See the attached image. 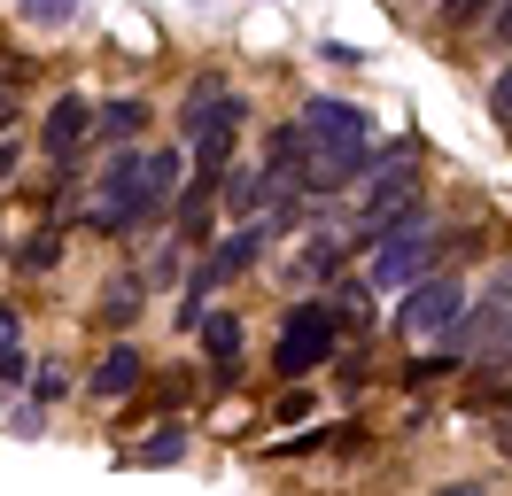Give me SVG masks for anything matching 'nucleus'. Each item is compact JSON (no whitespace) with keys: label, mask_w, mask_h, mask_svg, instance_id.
<instances>
[{"label":"nucleus","mask_w":512,"mask_h":496,"mask_svg":"<svg viewBox=\"0 0 512 496\" xmlns=\"http://www.w3.org/2000/svg\"><path fill=\"white\" fill-rule=\"evenodd\" d=\"M427 256H435V241H427V217L396 225V233L373 248V287H412V279L427 272Z\"/></svg>","instance_id":"0eeeda50"},{"label":"nucleus","mask_w":512,"mask_h":496,"mask_svg":"<svg viewBox=\"0 0 512 496\" xmlns=\"http://www.w3.org/2000/svg\"><path fill=\"white\" fill-rule=\"evenodd\" d=\"M481 8H505V0H443V16H450V24H474Z\"/></svg>","instance_id":"f3484780"},{"label":"nucleus","mask_w":512,"mask_h":496,"mask_svg":"<svg viewBox=\"0 0 512 496\" xmlns=\"http://www.w3.org/2000/svg\"><path fill=\"white\" fill-rule=\"evenodd\" d=\"M241 124H249V101H241V93H225L218 78H202V86L187 93V140H194V171H210V179H218V163L233 155Z\"/></svg>","instance_id":"7ed1b4c3"},{"label":"nucleus","mask_w":512,"mask_h":496,"mask_svg":"<svg viewBox=\"0 0 512 496\" xmlns=\"http://www.w3.org/2000/svg\"><path fill=\"white\" fill-rule=\"evenodd\" d=\"M303 140H311V186H342L365 171V109H350V101L319 93L303 109Z\"/></svg>","instance_id":"f03ea898"},{"label":"nucleus","mask_w":512,"mask_h":496,"mask_svg":"<svg viewBox=\"0 0 512 496\" xmlns=\"http://www.w3.org/2000/svg\"><path fill=\"white\" fill-rule=\"evenodd\" d=\"M70 8H78V0H24L32 24H70Z\"/></svg>","instance_id":"2eb2a0df"},{"label":"nucleus","mask_w":512,"mask_h":496,"mask_svg":"<svg viewBox=\"0 0 512 496\" xmlns=\"http://www.w3.org/2000/svg\"><path fill=\"white\" fill-rule=\"evenodd\" d=\"M396 326L412 341L458 334V326H466V287H458V279H419L412 295H404V310H396Z\"/></svg>","instance_id":"39448f33"},{"label":"nucleus","mask_w":512,"mask_h":496,"mask_svg":"<svg viewBox=\"0 0 512 496\" xmlns=\"http://www.w3.org/2000/svg\"><path fill=\"white\" fill-rule=\"evenodd\" d=\"M412 217H419V179H412V163H396V171H381V179L365 186V233L388 241V233L412 225Z\"/></svg>","instance_id":"423d86ee"},{"label":"nucleus","mask_w":512,"mask_h":496,"mask_svg":"<svg viewBox=\"0 0 512 496\" xmlns=\"http://www.w3.org/2000/svg\"><path fill=\"white\" fill-rule=\"evenodd\" d=\"M179 458H187V434L179 427H156L140 450H132V465H179Z\"/></svg>","instance_id":"ddd939ff"},{"label":"nucleus","mask_w":512,"mask_h":496,"mask_svg":"<svg viewBox=\"0 0 512 496\" xmlns=\"http://www.w3.org/2000/svg\"><path fill=\"white\" fill-rule=\"evenodd\" d=\"M86 132H94V101H78V93H63V101L47 109V132H39V140H47L55 155H70L78 140H86Z\"/></svg>","instance_id":"1a4fd4ad"},{"label":"nucleus","mask_w":512,"mask_h":496,"mask_svg":"<svg viewBox=\"0 0 512 496\" xmlns=\"http://www.w3.org/2000/svg\"><path fill=\"white\" fill-rule=\"evenodd\" d=\"M171 186H179V155L156 148V155H117L109 171H101V194H94V225L101 233H132V225H148V217L171 202Z\"/></svg>","instance_id":"f257e3e1"},{"label":"nucleus","mask_w":512,"mask_h":496,"mask_svg":"<svg viewBox=\"0 0 512 496\" xmlns=\"http://www.w3.org/2000/svg\"><path fill=\"white\" fill-rule=\"evenodd\" d=\"M435 496H481V489H466V481H450V489H435Z\"/></svg>","instance_id":"412c9836"},{"label":"nucleus","mask_w":512,"mask_h":496,"mask_svg":"<svg viewBox=\"0 0 512 496\" xmlns=\"http://www.w3.org/2000/svg\"><path fill=\"white\" fill-rule=\"evenodd\" d=\"M489 117H497V124H512V62H505V78L489 86Z\"/></svg>","instance_id":"dca6fc26"},{"label":"nucleus","mask_w":512,"mask_h":496,"mask_svg":"<svg viewBox=\"0 0 512 496\" xmlns=\"http://www.w3.org/2000/svg\"><path fill=\"white\" fill-rule=\"evenodd\" d=\"M264 241H272V225H249V233H233V241H218V256H210V264H202V272L187 279V310H179V318L194 326V318H202L194 303H202V295H210L218 279H241V272H249V264H256V248H264Z\"/></svg>","instance_id":"6e6552de"},{"label":"nucleus","mask_w":512,"mask_h":496,"mask_svg":"<svg viewBox=\"0 0 512 496\" xmlns=\"http://www.w3.org/2000/svg\"><path fill=\"white\" fill-rule=\"evenodd\" d=\"M24 264H32V272H47V264H55V233H39V241L24 248Z\"/></svg>","instance_id":"a211bd4d"},{"label":"nucleus","mask_w":512,"mask_h":496,"mask_svg":"<svg viewBox=\"0 0 512 496\" xmlns=\"http://www.w3.org/2000/svg\"><path fill=\"white\" fill-rule=\"evenodd\" d=\"M140 388V349H109L94 372V396H132Z\"/></svg>","instance_id":"9d476101"},{"label":"nucleus","mask_w":512,"mask_h":496,"mask_svg":"<svg viewBox=\"0 0 512 496\" xmlns=\"http://www.w3.org/2000/svg\"><path fill=\"white\" fill-rule=\"evenodd\" d=\"M202 341H210L218 365H233V349H241V318H233V310H210V318H202Z\"/></svg>","instance_id":"f8f14e48"},{"label":"nucleus","mask_w":512,"mask_h":496,"mask_svg":"<svg viewBox=\"0 0 512 496\" xmlns=\"http://www.w3.org/2000/svg\"><path fill=\"white\" fill-rule=\"evenodd\" d=\"M497 39H505V47H512V0H505V8H497Z\"/></svg>","instance_id":"6ab92c4d"},{"label":"nucleus","mask_w":512,"mask_h":496,"mask_svg":"<svg viewBox=\"0 0 512 496\" xmlns=\"http://www.w3.org/2000/svg\"><path fill=\"white\" fill-rule=\"evenodd\" d=\"M0 341H8V349H16V310H0Z\"/></svg>","instance_id":"aec40b11"},{"label":"nucleus","mask_w":512,"mask_h":496,"mask_svg":"<svg viewBox=\"0 0 512 496\" xmlns=\"http://www.w3.org/2000/svg\"><path fill=\"white\" fill-rule=\"evenodd\" d=\"M334 334H342V318H334V303H295L288 310V326H280V349H272V365L288 372H311L334 357Z\"/></svg>","instance_id":"20e7f679"},{"label":"nucleus","mask_w":512,"mask_h":496,"mask_svg":"<svg viewBox=\"0 0 512 496\" xmlns=\"http://www.w3.org/2000/svg\"><path fill=\"white\" fill-rule=\"evenodd\" d=\"M132 310H140V279H132V287H125V279H117V287L101 295V318H109V326H125Z\"/></svg>","instance_id":"4468645a"},{"label":"nucleus","mask_w":512,"mask_h":496,"mask_svg":"<svg viewBox=\"0 0 512 496\" xmlns=\"http://www.w3.org/2000/svg\"><path fill=\"white\" fill-rule=\"evenodd\" d=\"M140 124H148L140 101H109V109H94V132H101V140H132Z\"/></svg>","instance_id":"9b49d317"}]
</instances>
